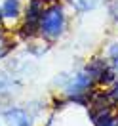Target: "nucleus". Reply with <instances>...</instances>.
<instances>
[{
	"label": "nucleus",
	"mask_w": 118,
	"mask_h": 126,
	"mask_svg": "<svg viewBox=\"0 0 118 126\" xmlns=\"http://www.w3.org/2000/svg\"><path fill=\"white\" fill-rule=\"evenodd\" d=\"M67 31V14H65V8L59 4V2H52L48 4L44 14L40 17L38 23V32L40 36L48 42H55L59 40Z\"/></svg>",
	"instance_id": "obj_1"
},
{
	"label": "nucleus",
	"mask_w": 118,
	"mask_h": 126,
	"mask_svg": "<svg viewBox=\"0 0 118 126\" xmlns=\"http://www.w3.org/2000/svg\"><path fill=\"white\" fill-rule=\"evenodd\" d=\"M46 2L44 0H27V6L23 10V23L19 27V34L23 38H34L40 36L38 32V23L40 17L46 10Z\"/></svg>",
	"instance_id": "obj_2"
},
{
	"label": "nucleus",
	"mask_w": 118,
	"mask_h": 126,
	"mask_svg": "<svg viewBox=\"0 0 118 126\" xmlns=\"http://www.w3.org/2000/svg\"><path fill=\"white\" fill-rule=\"evenodd\" d=\"M95 88V80L88 75L86 71H80L76 75H71L67 82L63 84V92L67 95V99L76 97V95H88L92 94Z\"/></svg>",
	"instance_id": "obj_3"
},
{
	"label": "nucleus",
	"mask_w": 118,
	"mask_h": 126,
	"mask_svg": "<svg viewBox=\"0 0 118 126\" xmlns=\"http://www.w3.org/2000/svg\"><path fill=\"white\" fill-rule=\"evenodd\" d=\"M88 117H90V122L93 126H118V115H114L112 105L99 107V109H90Z\"/></svg>",
	"instance_id": "obj_4"
},
{
	"label": "nucleus",
	"mask_w": 118,
	"mask_h": 126,
	"mask_svg": "<svg viewBox=\"0 0 118 126\" xmlns=\"http://www.w3.org/2000/svg\"><path fill=\"white\" fill-rule=\"evenodd\" d=\"M0 10H2V21H6V23H17L23 17L21 0H2Z\"/></svg>",
	"instance_id": "obj_5"
},
{
	"label": "nucleus",
	"mask_w": 118,
	"mask_h": 126,
	"mask_svg": "<svg viewBox=\"0 0 118 126\" xmlns=\"http://www.w3.org/2000/svg\"><path fill=\"white\" fill-rule=\"evenodd\" d=\"M4 120L8 126H32V117L21 107H10L4 111Z\"/></svg>",
	"instance_id": "obj_6"
},
{
	"label": "nucleus",
	"mask_w": 118,
	"mask_h": 126,
	"mask_svg": "<svg viewBox=\"0 0 118 126\" xmlns=\"http://www.w3.org/2000/svg\"><path fill=\"white\" fill-rule=\"evenodd\" d=\"M109 67H110L109 59H105V57H92V59L86 63V69H84V71H86L88 75L97 82V79H99ZM95 86H97V84H95Z\"/></svg>",
	"instance_id": "obj_7"
},
{
	"label": "nucleus",
	"mask_w": 118,
	"mask_h": 126,
	"mask_svg": "<svg viewBox=\"0 0 118 126\" xmlns=\"http://www.w3.org/2000/svg\"><path fill=\"white\" fill-rule=\"evenodd\" d=\"M69 2L76 12H90V10L97 8L101 0H69Z\"/></svg>",
	"instance_id": "obj_8"
},
{
	"label": "nucleus",
	"mask_w": 118,
	"mask_h": 126,
	"mask_svg": "<svg viewBox=\"0 0 118 126\" xmlns=\"http://www.w3.org/2000/svg\"><path fill=\"white\" fill-rule=\"evenodd\" d=\"M107 57H109V63H110V67H112V71L116 73V77H118V42H112L109 46Z\"/></svg>",
	"instance_id": "obj_9"
},
{
	"label": "nucleus",
	"mask_w": 118,
	"mask_h": 126,
	"mask_svg": "<svg viewBox=\"0 0 118 126\" xmlns=\"http://www.w3.org/2000/svg\"><path fill=\"white\" fill-rule=\"evenodd\" d=\"M107 95H109V99L112 105H118V80L114 84H110L109 90H107Z\"/></svg>",
	"instance_id": "obj_10"
},
{
	"label": "nucleus",
	"mask_w": 118,
	"mask_h": 126,
	"mask_svg": "<svg viewBox=\"0 0 118 126\" xmlns=\"http://www.w3.org/2000/svg\"><path fill=\"white\" fill-rule=\"evenodd\" d=\"M8 44H12V42L8 40V36H6L4 32H0V59L10 52V46H8Z\"/></svg>",
	"instance_id": "obj_11"
},
{
	"label": "nucleus",
	"mask_w": 118,
	"mask_h": 126,
	"mask_svg": "<svg viewBox=\"0 0 118 126\" xmlns=\"http://www.w3.org/2000/svg\"><path fill=\"white\" fill-rule=\"evenodd\" d=\"M0 23H2V10H0Z\"/></svg>",
	"instance_id": "obj_12"
}]
</instances>
